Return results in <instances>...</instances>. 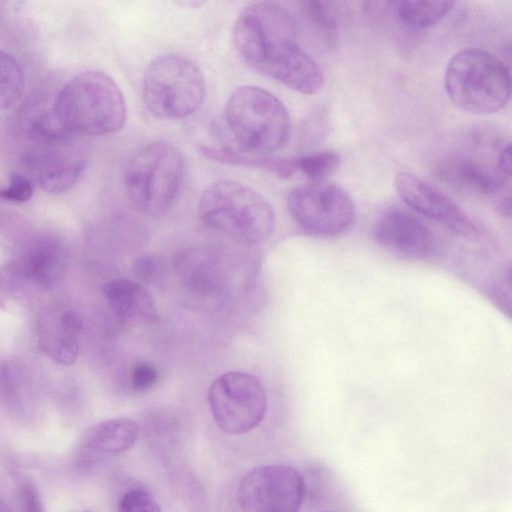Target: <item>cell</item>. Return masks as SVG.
<instances>
[{
	"label": "cell",
	"mask_w": 512,
	"mask_h": 512,
	"mask_svg": "<svg viewBox=\"0 0 512 512\" xmlns=\"http://www.w3.org/2000/svg\"><path fill=\"white\" fill-rule=\"evenodd\" d=\"M295 16L274 2L246 7L233 27V42L244 62L255 71L306 95L321 91L324 75L298 44Z\"/></svg>",
	"instance_id": "6da1fadb"
},
{
	"label": "cell",
	"mask_w": 512,
	"mask_h": 512,
	"mask_svg": "<svg viewBox=\"0 0 512 512\" xmlns=\"http://www.w3.org/2000/svg\"><path fill=\"white\" fill-rule=\"evenodd\" d=\"M62 128L73 136H102L120 130L126 119L125 99L117 83L102 71L77 74L58 92L51 108Z\"/></svg>",
	"instance_id": "7a4b0ae2"
},
{
	"label": "cell",
	"mask_w": 512,
	"mask_h": 512,
	"mask_svg": "<svg viewBox=\"0 0 512 512\" xmlns=\"http://www.w3.org/2000/svg\"><path fill=\"white\" fill-rule=\"evenodd\" d=\"M197 210L206 226L247 246L265 242L275 229L269 202L256 190L233 180L209 185L199 198Z\"/></svg>",
	"instance_id": "3957f363"
},
{
	"label": "cell",
	"mask_w": 512,
	"mask_h": 512,
	"mask_svg": "<svg viewBox=\"0 0 512 512\" xmlns=\"http://www.w3.org/2000/svg\"><path fill=\"white\" fill-rule=\"evenodd\" d=\"M181 151L165 141L147 143L126 160L123 181L132 205L149 217L166 214L176 202L184 180Z\"/></svg>",
	"instance_id": "277c9868"
},
{
	"label": "cell",
	"mask_w": 512,
	"mask_h": 512,
	"mask_svg": "<svg viewBox=\"0 0 512 512\" xmlns=\"http://www.w3.org/2000/svg\"><path fill=\"white\" fill-rule=\"evenodd\" d=\"M229 132L242 152L264 157L283 148L291 121L285 105L273 93L258 86H241L225 106Z\"/></svg>",
	"instance_id": "5b68a950"
},
{
	"label": "cell",
	"mask_w": 512,
	"mask_h": 512,
	"mask_svg": "<svg viewBox=\"0 0 512 512\" xmlns=\"http://www.w3.org/2000/svg\"><path fill=\"white\" fill-rule=\"evenodd\" d=\"M509 67L488 51L468 48L449 60L444 88L451 102L464 112L486 115L501 110L511 91Z\"/></svg>",
	"instance_id": "8992f818"
},
{
	"label": "cell",
	"mask_w": 512,
	"mask_h": 512,
	"mask_svg": "<svg viewBox=\"0 0 512 512\" xmlns=\"http://www.w3.org/2000/svg\"><path fill=\"white\" fill-rule=\"evenodd\" d=\"M205 89L200 67L175 54L154 58L145 70L142 84L143 99L150 113L170 120L196 112L204 100Z\"/></svg>",
	"instance_id": "52a82bcc"
},
{
	"label": "cell",
	"mask_w": 512,
	"mask_h": 512,
	"mask_svg": "<svg viewBox=\"0 0 512 512\" xmlns=\"http://www.w3.org/2000/svg\"><path fill=\"white\" fill-rule=\"evenodd\" d=\"M212 418L229 435L248 433L264 419L267 395L260 379L248 372L229 371L218 376L208 390Z\"/></svg>",
	"instance_id": "ba28073f"
},
{
	"label": "cell",
	"mask_w": 512,
	"mask_h": 512,
	"mask_svg": "<svg viewBox=\"0 0 512 512\" xmlns=\"http://www.w3.org/2000/svg\"><path fill=\"white\" fill-rule=\"evenodd\" d=\"M287 209L294 222L316 236H335L346 231L355 219L349 194L333 183L311 182L293 188Z\"/></svg>",
	"instance_id": "9c48e42d"
},
{
	"label": "cell",
	"mask_w": 512,
	"mask_h": 512,
	"mask_svg": "<svg viewBox=\"0 0 512 512\" xmlns=\"http://www.w3.org/2000/svg\"><path fill=\"white\" fill-rule=\"evenodd\" d=\"M304 492V480L295 468L262 465L242 478L238 500L245 512H299Z\"/></svg>",
	"instance_id": "30bf717a"
},
{
	"label": "cell",
	"mask_w": 512,
	"mask_h": 512,
	"mask_svg": "<svg viewBox=\"0 0 512 512\" xmlns=\"http://www.w3.org/2000/svg\"><path fill=\"white\" fill-rule=\"evenodd\" d=\"M72 138L57 142H35L26 151L24 164L41 188L53 194L71 189L85 169L82 153L70 145Z\"/></svg>",
	"instance_id": "8fae6325"
},
{
	"label": "cell",
	"mask_w": 512,
	"mask_h": 512,
	"mask_svg": "<svg viewBox=\"0 0 512 512\" xmlns=\"http://www.w3.org/2000/svg\"><path fill=\"white\" fill-rule=\"evenodd\" d=\"M372 235L385 251L406 260L427 259L435 249L429 228L415 215L402 209L384 212L376 220Z\"/></svg>",
	"instance_id": "7c38bea8"
},
{
	"label": "cell",
	"mask_w": 512,
	"mask_h": 512,
	"mask_svg": "<svg viewBox=\"0 0 512 512\" xmlns=\"http://www.w3.org/2000/svg\"><path fill=\"white\" fill-rule=\"evenodd\" d=\"M397 193L418 213L433 219L465 237H475L478 229L469 216L435 187L409 172H399L394 179Z\"/></svg>",
	"instance_id": "4fadbf2b"
},
{
	"label": "cell",
	"mask_w": 512,
	"mask_h": 512,
	"mask_svg": "<svg viewBox=\"0 0 512 512\" xmlns=\"http://www.w3.org/2000/svg\"><path fill=\"white\" fill-rule=\"evenodd\" d=\"M37 338L41 350L62 365L73 364L80 350L82 321L67 308H47L37 319Z\"/></svg>",
	"instance_id": "5bb4252c"
},
{
	"label": "cell",
	"mask_w": 512,
	"mask_h": 512,
	"mask_svg": "<svg viewBox=\"0 0 512 512\" xmlns=\"http://www.w3.org/2000/svg\"><path fill=\"white\" fill-rule=\"evenodd\" d=\"M436 176L459 189L478 195H494L503 190L510 179L498 168L466 155H453L438 162Z\"/></svg>",
	"instance_id": "9a60e30c"
},
{
	"label": "cell",
	"mask_w": 512,
	"mask_h": 512,
	"mask_svg": "<svg viewBox=\"0 0 512 512\" xmlns=\"http://www.w3.org/2000/svg\"><path fill=\"white\" fill-rule=\"evenodd\" d=\"M178 277L186 288L202 298L220 297L225 278L216 256L205 248H187L174 259Z\"/></svg>",
	"instance_id": "2e32d148"
},
{
	"label": "cell",
	"mask_w": 512,
	"mask_h": 512,
	"mask_svg": "<svg viewBox=\"0 0 512 512\" xmlns=\"http://www.w3.org/2000/svg\"><path fill=\"white\" fill-rule=\"evenodd\" d=\"M103 294L111 312L120 320L134 324H153L158 320L154 298L139 282L113 279L103 287Z\"/></svg>",
	"instance_id": "e0dca14e"
},
{
	"label": "cell",
	"mask_w": 512,
	"mask_h": 512,
	"mask_svg": "<svg viewBox=\"0 0 512 512\" xmlns=\"http://www.w3.org/2000/svg\"><path fill=\"white\" fill-rule=\"evenodd\" d=\"M15 261L31 289L47 290L62 274L64 252L55 242L41 241L27 248Z\"/></svg>",
	"instance_id": "ac0fdd59"
},
{
	"label": "cell",
	"mask_w": 512,
	"mask_h": 512,
	"mask_svg": "<svg viewBox=\"0 0 512 512\" xmlns=\"http://www.w3.org/2000/svg\"><path fill=\"white\" fill-rule=\"evenodd\" d=\"M138 435L136 421L128 417H115L91 426L84 436V444L91 451L117 455L131 449Z\"/></svg>",
	"instance_id": "d6986e66"
},
{
	"label": "cell",
	"mask_w": 512,
	"mask_h": 512,
	"mask_svg": "<svg viewBox=\"0 0 512 512\" xmlns=\"http://www.w3.org/2000/svg\"><path fill=\"white\" fill-rule=\"evenodd\" d=\"M398 19L412 29H426L441 21L453 9V1L389 2Z\"/></svg>",
	"instance_id": "ffe728a7"
},
{
	"label": "cell",
	"mask_w": 512,
	"mask_h": 512,
	"mask_svg": "<svg viewBox=\"0 0 512 512\" xmlns=\"http://www.w3.org/2000/svg\"><path fill=\"white\" fill-rule=\"evenodd\" d=\"M24 74L19 62L0 50V110L14 107L24 92Z\"/></svg>",
	"instance_id": "44dd1931"
},
{
	"label": "cell",
	"mask_w": 512,
	"mask_h": 512,
	"mask_svg": "<svg viewBox=\"0 0 512 512\" xmlns=\"http://www.w3.org/2000/svg\"><path fill=\"white\" fill-rule=\"evenodd\" d=\"M301 9L324 42L334 47L338 41V24L331 3L326 1H303Z\"/></svg>",
	"instance_id": "7402d4cb"
},
{
	"label": "cell",
	"mask_w": 512,
	"mask_h": 512,
	"mask_svg": "<svg viewBox=\"0 0 512 512\" xmlns=\"http://www.w3.org/2000/svg\"><path fill=\"white\" fill-rule=\"evenodd\" d=\"M297 172L313 182H322L334 174L340 165V157L334 151H321L294 158Z\"/></svg>",
	"instance_id": "603a6c76"
},
{
	"label": "cell",
	"mask_w": 512,
	"mask_h": 512,
	"mask_svg": "<svg viewBox=\"0 0 512 512\" xmlns=\"http://www.w3.org/2000/svg\"><path fill=\"white\" fill-rule=\"evenodd\" d=\"M15 260L0 265V308L8 309L30 290Z\"/></svg>",
	"instance_id": "cb8c5ba5"
},
{
	"label": "cell",
	"mask_w": 512,
	"mask_h": 512,
	"mask_svg": "<svg viewBox=\"0 0 512 512\" xmlns=\"http://www.w3.org/2000/svg\"><path fill=\"white\" fill-rule=\"evenodd\" d=\"M116 512H161V508L148 490L137 487L122 495Z\"/></svg>",
	"instance_id": "d4e9b609"
},
{
	"label": "cell",
	"mask_w": 512,
	"mask_h": 512,
	"mask_svg": "<svg viewBox=\"0 0 512 512\" xmlns=\"http://www.w3.org/2000/svg\"><path fill=\"white\" fill-rule=\"evenodd\" d=\"M129 388L134 393H146L155 387L159 380V371L155 364L148 361L135 363L129 372Z\"/></svg>",
	"instance_id": "484cf974"
},
{
	"label": "cell",
	"mask_w": 512,
	"mask_h": 512,
	"mask_svg": "<svg viewBox=\"0 0 512 512\" xmlns=\"http://www.w3.org/2000/svg\"><path fill=\"white\" fill-rule=\"evenodd\" d=\"M33 183L28 176L21 173H13L7 187L0 189V198L13 202L23 203L31 198Z\"/></svg>",
	"instance_id": "4316f807"
},
{
	"label": "cell",
	"mask_w": 512,
	"mask_h": 512,
	"mask_svg": "<svg viewBox=\"0 0 512 512\" xmlns=\"http://www.w3.org/2000/svg\"><path fill=\"white\" fill-rule=\"evenodd\" d=\"M510 268L503 271L496 279L493 294L497 305L510 315L511 309V277Z\"/></svg>",
	"instance_id": "83f0119b"
},
{
	"label": "cell",
	"mask_w": 512,
	"mask_h": 512,
	"mask_svg": "<svg viewBox=\"0 0 512 512\" xmlns=\"http://www.w3.org/2000/svg\"><path fill=\"white\" fill-rule=\"evenodd\" d=\"M22 512H45L36 486L27 481L20 487Z\"/></svg>",
	"instance_id": "f1b7e54d"
},
{
	"label": "cell",
	"mask_w": 512,
	"mask_h": 512,
	"mask_svg": "<svg viewBox=\"0 0 512 512\" xmlns=\"http://www.w3.org/2000/svg\"><path fill=\"white\" fill-rule=\"evenodd\" d=\"M134 268L136 270V274L142 280L148 282L155 279V274H157L159 270V264L154 258L144 256L136 261Z\"/></svg>",
	"instance_id": "f546056e"
},
{
	"label": "cell",
	"mask_w": 512,
	"mask_h": 512,
	"mask_svg": "<svg viewBox=\"0 0 512 512\" xmlns=\"http://www.w3.org/2000/svg\"><path fill=\"white\" fill-rule=\"evenodd\" d=\"M497 168L499 172L510 179L511 176V146L509 143L503 145L498 152L497 156Z\"/></svg>",
	"instance_id": "4dcf8cb0"
},
{
	"label": "cell",
	"mask_w": 512,
	"mask_h": 512,
	"mask_svg": "<svg viewBox=\"0 0 512 512\" xmlns=\"http://www.w3.org/2000/svg\"><path fill=\"white\" fill-rule=\"evenodd\" d=\"M0 512H12L2 499H0Z\"/></svg>",
	"instance_id": "1f68e13d"
}]
</instances>
